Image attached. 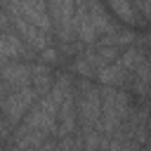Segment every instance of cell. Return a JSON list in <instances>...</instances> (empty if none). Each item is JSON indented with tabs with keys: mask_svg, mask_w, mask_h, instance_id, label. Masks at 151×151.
<instances>
[{
	"mask_svg": "<svg viewBox=\"0 0 151 151\" xmlns=\"http://www.w3.org/2000/svg\"><path fill=\"white\" fill-rule=\"evenodd\" d=\"M35 90L28 85V87H21V90H9L7 92V97L2 99V111H5V118L14 125V123H19L24 116H26V111L33 106V101H35Z\"/></svg>",
	"mask_w": 151,
	"mask_h": 151,
	"instance_id": "cell-2",
	"label": "cell"
},
{
	"mask_svg": "<svg viewBox=\"0 0 151 151\" xmlns=\"http://www.w3.org/2000/svg\"><path fill=\"white\" fill-rule=\"evenodd\" d=\"M87 17H90V21H92V26H94L97 35H99V33H101V35H109L111 31H116V28H118V26L109 19L106 9H104L97 0H87Z\"/></svg>",
	"mask_w": 151,
	"mask_h": 151,
	"instance_id": "cell-7",
	"label": "cell"
},
{
	"mask_svg": "<svg viewBox=\"0 0 151 151\" xmlns=\"http://www.w3.org/2000/svg\"><path fill=\"white\" fill-rule=\"evenodd\" d=\"M144 59H146V57H144V50H142V47H137V45H132V47H127V50L120 54V59H118V61H120V66H123L127 73H134V71H137V66H139Z\"/></svg>",
	"mask_w": 151,
	"mask_h": 151,
	"instance_id": "cell-11",
	"label": "cell"
},
{
	"mask_svg": "<svg viewBox=\"0 0 151 151\" xmlns=\"http://www.w3.org/2000/svg\"><path fill=\"white\" fill-rule=\"evenodd\" d=\"M73 97H76V92L71 90L64 99H61V104H59V111H57V134L64 139V137H71V132H73V127H76V104H73Z\"/></svg>",
	"mask_w": 151,
	"mask_h": 151,
	"instance_id": "cell-5",
	"label": "cell"
},
{
	"mask_svg": "<svg viewBox=\"0 0 151 151\" xmlns=\"http://www.w3.org/2000/svg\"><path fill=\"white\" fill-rule=\"evenodd\" d=\"M0 80L9 90H21L31 85V66L28 64H9L5 61L0 66Z\"/></svg>",
	"mask_w": 151,
	"mask_h": 151,
	"instance_id": "cell-4",
	"label": "cell"
},
{
	"mask_svg": "<svg viewBox=\"0 0 151 151\" xmlns=\"http://www.w3.org/2000/svg\"><path fill=\"white\" fill-rule=\"evenodd\" d=\"M47 7H50V14L54 17L57 26L61 28V35L64 40H68L73 35V0H47Z\"/></svg>",
	"mask_w": 151,
	"mask_h": 151,
	"instance_id": "cell-3",
	"label": "cell"
},
{
	"mask_svg": "<svg viewBox=\"0 0 151 151\" xmlns=\"http://www.w3.org/2000/svg\"><path fill=\"white\" fill-rule=\"evenodd\" d=\"M132 87H134V92L139 94V99L149 92V87H151V61H142L139 66H137V71L132 73Z\"/></svg>",
	"mask_w": 151,
	"mask_h": 151,
	"instance_id": "cell-10",
	"label": "cell"
},
{
	"mask_svg": "<svg viewBox=\"0 0 151 151\" xmlns=\"http://www.w3.org/2000/svg\"><path fill=\"white\" fill-rule=\"evenodd\" d=\"M26 45L9 31H0V59L7 61L12 57H19V54H26Z\"/></svg>",
	"mask_w": 151,
	"mask_h": 151,
	"instance_id": "cell-9",
	"label": "cell"
},
{
	"mask_svg": "<svg viewBox=\"0 0 151 151\" xmlns=\"http://www.w3.org/2000/svg\"><path fill=\"white\" fill-rule=\"evenodd\" d=\"M78 92H80V99H78V118L83 123V132L97 130L99 127V118H101V94L87 80H80L78 83Z\"/></svg>",
	"mask_w": 151,
	"mask_h": 151,
	"instance_id": "cell-1",
	"label": "cell"
},
{
	"mask_svg": "<svg viewBox=\"0 0 151 151\" xmlns=\"http://www.w3.org/2000/svg\"><path fill=\"white\" fill-rule=\"evenodd\" d=\"M54 78H52V68L47 64H33L31 66V87L35 90V94H47L52 87Z\"/></svg>",
	"mask_w": 151,
	"mask_h": 151,
	"instance_id": "cell-8",
	"label": "cell"
},
{
	"mask_svg": "<svg viewBox=\"0 0 151 151\" xmlns=\"http://www.w3.org/2000/svg\"><path fill=\"white\" fill-rule=\"evenodd\" d=\"M109 5L113 7V12H116L123 21H127V24H137V21H139L130 0H109Z\"/></svg>",
	"mask_w": 151,
	"mask_h": 151,
	"instance_id": "cell-12",
	"label": "cell"
},
{
	"mask_svg": "<svg viewBox=\"0 0 151 151\" xmlns=\"http://www.w3.org/2000/svg\"><path fill=\"white\" fill-rule=\"evenodd\" d=\"M97 80L104 83L106 87H123L130 83V73L120 66V61H113V64H106L97 71Z\"/></svg>",
	"mask_w": 151,
	"mask_h": 151,
	"instance_id": "cell-6",
	"label": "cell"
}]
</instances>
